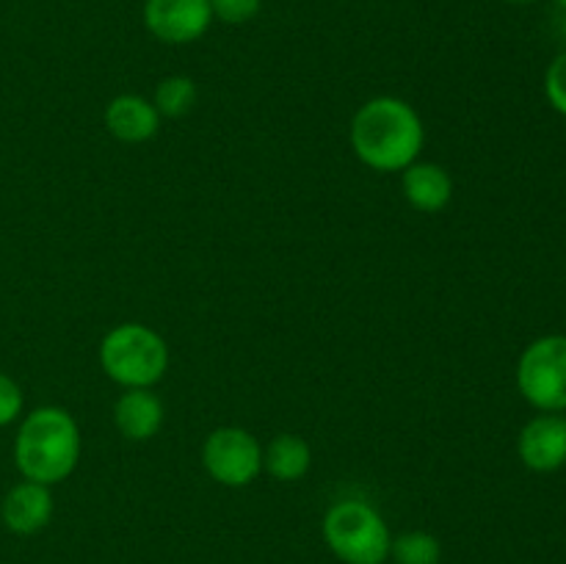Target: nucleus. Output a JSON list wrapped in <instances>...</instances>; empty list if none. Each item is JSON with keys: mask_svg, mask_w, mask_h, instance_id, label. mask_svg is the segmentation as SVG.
<instances>
[{"mask_svg": "<svg viewBox=\"0 0 566 564\" xmlns=\"http://www.w3.org/2000/svg\"><path fill=\"white\" fill-rule=\"evenodd\" d=\"M352 147L374 171H403L418 160L426 144V127L415 105L401 97H374L354 114Z\"/></svg>", "mask_w": 566, "mask_h": 564, "instance_id": "obj_1", "label": "nucleus"}, {"mask_svg": "<svg viewBox=\"0 0 566 564\" xmlns=\"http://www.w3.org/2000/svg\"><path fill=\"white\" fill-rule=\"evenodd\" d=\"M81 459L77 420L61 407H39L20 420L14 464L22 479L53 487L70 479Z\"/></svg>", "mask_w": 566, "mask_h": 564, "instance_id": "obj_2", "label": "nucleus"}, {"mask_svg": "<svg viewBox=\"0 0 566 564\" xmlns=\"http://www.w3.org/2000/svg\"><path fill=\"white\" fill-rule=\"evenodd\" d=\"M99 365L105 376L125 390L153 387L169 370V346L147 324H119L99 343Z\"/></svg>", "mask_w": 566, "mask_h": 564, "instance_id": "obj_3", "label": "nucleus"}, {"mask_svg": "<svg viewBox=\"0 0 566 564\" xmlns=\"http://www.w3.org/2000/svg\"><path fill=\"white\" fill-rule=\"evenodd\" d=\"M321 531L326 547L343 564H385L390 558V525L368 501L346 498L332 503Z\"/></svg>", "mask_w": 566, "mask_h": 564, "instance_id": "obj_4", "label": "nucleus"}, {"mask_svg": "<svg viewBox=\"0 0 566 564\" xmlns=\"http://www.w3.org/2000/svg\"><path fill=\"white\" fill-rule=\"evenodd\" d=\"M517 390L539 412L566 409V335H542L517 359Z\"/></svg>", "mask_w": 566, "mask_h": 564, "instance_id": "obj_5", "label": "nucleus"}, {"mask_svg": "<svg viewBox=\"0 0 566 564\" xmlns=\"http://www.w3.org/2000/svg\"><path fill=\"white\" fill-rule=\"evenodd\" d=\"M202 464L219 484L249 487L263 473V448L252 431L241 426H221L205 437Z\"/></svg>", "mask_w": 566, "mask_h": 564, "instance_id": "obj_6", "label": "nucleus"}, {"mask_svg": "<svg viewBox=\"0 0 566 564\" xmlns=\"http://www.w3.org/2000/svg\"><path fill=\"white\" fill-rule=\"evenodd\" d=\"M213 22L210 0H147L144 25L158 42L188 44L208 33Z\"/></svg>", "mask_w": 566, "mask_h": 564, "instance_id": "obj_7", "label": "nucleus"}, {"mask_svg": "<svg viewBox=\"0 0 566 564\" xmlns=\"http://www.w3.org/2000/svg\"><path fill=\"white\" fill-rule=\"evenodd\" d=\"M517 453L534 473H556L566 464V418L562 412H542L523 426Z\"/></svg>", "mask_w": 566, "mask_h": 564, "instance_id": "obj_8", "label": "nucleus"}, {"mask_svg": "<svg viewBox=\"0 0 566 564\" xmlns=\"http://www.w3.org/2000/svg\"><path fill=\"white\" fill-rule=\"evenodd\" d=\"M3 525L17 536H33L53 520V492L36 481H17L0 503Z\"/></svg>", "mask_w": 566, "mask_h": 564, "instance_id": "obj_9", "label": "nucleus"}, {"mask_svg": "<svg viewBox=\"0 0 566 564\" xmlns=\"http://www.w3.org/2000/svg\"><path fill=\"white\" fill-rule=\"evenodd\" d=\"M158 108L142 94H119L105 105V127L122 144H144L160 130Z\"/></svg>", "mask_w": 566, "mask_h": 564, "instance_id": "obj_10", "label": "nucleus"}, {"mask_svg": "<svg viewBox=\"0 0 566 564\" xmlns=\"http://www.w3.org/2000/svg\"><path fill=\"white\" fill-rule=\"evenodd\" d=\"M164 401L153 387H130L114 404V424L122 437L133 442H147L164 426Z\"/></svg>", "mask_w": 566, "mask_h": 564, "instance_id": "obj_11", "label": "nucleus"}, {"mask_svg": "<svg viewBox=\"0 0 566 564\" xmlns=\"http://www.w3.org/2000/svg\"><path fill=\"white\" fill-rule=\"evenodd\" d=\"M401 188L407 202L420 213H440L453 199V180L442 166L415 160L401 175Z\"/></svg>", "mask_w": 566, "mask_h": 564, "instance_id": "obj_12", "label": "nucleus"}, {"mask_svg": "<svg viewBox=\"0 0 566 564\" xmlns=\"http://www.w3.org/2000/svg\"><path fill=\"white\" fill-rule=\"evenodd\" d=\"M313 464V451L298 435H280L263 448V470L276 481H298Z\"/></svg>", "mask_w": 566, "mask_h": 564, "instance_id": "obj_13", "label": "nucleus"}, {"mask_svg": "<svg viewBox=\"0 0 566 564\" xmlns=\"http://www.w3.org/2000/svg\"><path fill=\"white\" fill-rule=\"evenodd\" d=\"M390 558L396 564H440L442 545L429 531H403V534L392 536Z\"/></svg>", "mask_w": 566, "mask_h": 564, "instance_id": "obj_14", "label": "nucleus"}, {"mask_svg": "<svg viewBox=\"0 0 566 564\" xmlns=\"http://www.w3.org/2000/svg\"><path fill=\"white\" fill-rule=\"evenodd\" d=\"M153 105L158 108L160 116H169V119H177V116H186L188 111L197 105V83L188 75H169L155 86Z\"/></svg>", "mask_w": 566, "mask_h": 564, "instance_id": "obj_15", "label": "nucleus"}, {"mask_svg": "<svg viewBox=\"0 0 566 564\" xmlns=\"http://www.w3.org/2000/svg\"><path fill=\"white\" fill-rule=\"evenodd\" d=\"M263 0H210L213 20L227 22V25H243L260 14Z\"/></svg>", "mask_w": 566, "mask_h": 564, "instance_id": "obj_16", "label": "nucleus"}, {"mask_svg": "<svg viewBox=\"0 0 566 564\" xmlns=\"http://www.w3.org/2000/svg\"><path fill=\"white\" fill-rule=\"evenodd\" d=\"M545 94L553 111L566 116V50L551 61L545 72Z\"/></svg>", "mask_w": 566, "mask_h": 564, "instance_id": "obj_17", "label": "nucleus"}, {"mask_svg": "<svg viewBox=\"0 0 566 564\" xmlns=\"http://www.w3.org/2000/svg\"><path fill=\"white\" fill-rule=\"evenodd\" d=\"M22 415V390L9 374H0V429Z\"/></svg>", "mask_w": 566, "mask_h": 564, "instance_id": "obj_18", "label": "nucleus"}, {"mask_svg": "<svg viewBox=\"0 0 566 564\" xmlns=\"http://www.w3.org/2000/svg\"><path fill=\"white\" fill-rule=\"evenodd\" d=\"M509 3H517V6H525V3H534V0H509Z\"/></svg>", "mask_w": 566, "mask_h": 564, "instance_id": "obj_19", "label": "nucleus"}, {"mask_svg": "<svg viewBox=\"0 0 566 564\" xmlns=\"http://www.w3.org/2000/svg\"><path fill=\"white\" fill-rule=\"evenodd\" d=\"M556 3H558V9L566 11V0H556Z\"/></svg>", "mask_w": 566, "mask_h": 564, "instance_id": "obj_20", "label": "nucleus"}, {"mask_svg": "<svg viewBox=\"0 0 566 564\" xmlns=\"http://www.w3.org/2000/svg\"><path fill=\"white\" fill-rule=\"evenodd\" d=\"M562 415H564V418H566V409H564V412H562Z\"/></svg>", "mask_w": 566, "mask_h": 564, "instance_id": "obj_21", "label": "nucleus"}]
</instances>
